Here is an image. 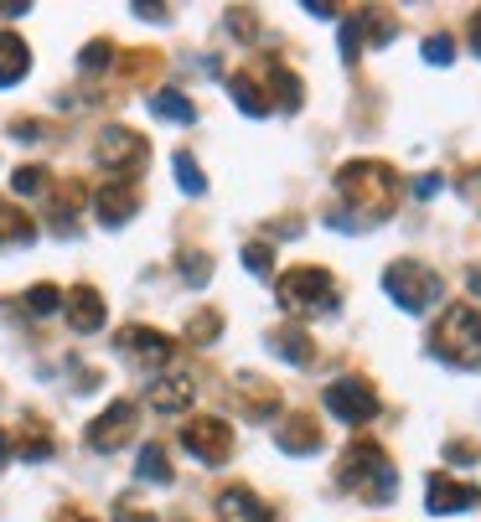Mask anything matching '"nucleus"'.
Returning a JSON list of instances; mask_svg holds the SVG:
<instances>
[{
  "label": "nucleus",
  "mask_w": 481,
  "mask_h": 522,
  "mask_svg": "<svg viewBox=\"0 0 481 522\" xmlns=\"http://www.w3.org/2000/svg\"><path fill=\"white\" fill-rule=\"evenodd\" d=\"M337 192L347 207H357V223H383L399 207V176L383 161H347L337 171Z\"/></svg>",
  "instance_id": "obj_1"
},
{
  "label": "nucleus",
  "mask_w": 481,
  "mask_h": 522,
  "mask_svg": "<svg viewBox=\"0 0 481 522\" xmlns=\"http://www.w3.org/2000/svg\"><path fill=\"white\" fill-rule=\"evenodd\" d=\"M337 481H342V491H357L363 502H394L399 497L394 460H388V450L373 445V440H352L347 445L342 466H337Z\"/></svg>",
  "instance_id": "obj_2"
},
{
  "label": "nucleus",
  "mask_w": 481,
  "mask_h": 522,
  "mask_svg": "<svg viewBox=\"0 0 481 522\" xmlns=\"http://www.w3.org/2000/svg\"><path fill=\"white\" fill-rule=\"evenodd\" d=\"M383 295L394 300L399 311L425 316V311H435V305L445 300V280H440L435 269H425V264L399 259V264H388V269H383Z\"/></svg>",
  "instance_id": "obj_3"
},
{
  "label": "nucleus",
  "mask_w": 481,
  "mask_h": 522,
  "mask_svg": "<svg viewBox=\"0 0 481 522\" xmlns=\"http://www.w3.org/2000/svg\"><path fill=\"white\" fill-rule=\"evenodd\" d=\"M275 295H280V305H285L290 316H316V311L326 316V311H337V280L326 269H316V264L285 269Z\"/></svg>",
  "instance_id": "obj_4"
},
{
  "label": "nucleus",
  "mask_w": 481,
  "mask_h": 522,
  "mask_svg": "<svg viewBox=\"0 0 481 522\" xmlns=\"http://www.w3.org/2000/svg\"><path fill=\"white\" fill-rule=\"evenodd\" d=\"M430 347L445 362H456V367H481V311H471V305H450V311L435 321Z\"/></svg>",
  "instance_id": "obj_5"
},
{
  "label": "nucleus",
  "mask_w": 481,
  "mask_h": 522,
  "mask_svg": "<svg viewBox=\"0 0 481 522\" xmlns=\"http://www.w3.org/2000/svg\"><path fill=\"white\" fill-rule=\"evenodd\" d=\"M321 404H326V414L332 419H342V424H368V419H378V388L368 383V378H357V373H347V378H337V383H326V393H321Z\"/></svg>",
  "instance_id": "obj_6"
},
{
  "label": "nucleus",
  "mask_w": 481,
  "mask_h": 522,
  "mask_svg": "<svg viewBox=\"0 0 481 522\" xmlns=\"http://www.w3.org/2000/svg\"><path fill=\"white\" fill-rule=\"evenodd\" d=\"M182 450L192 460H202V466H228V460H233V429H228V419H218V414L192 419L182 429Z\"/></svg>",
  "instance_id": "obj_7"
},
{
  "label": "nucleus",
  "mask_w": 481,
  "mask_h": 522,
  "mask_svg": "<svg viewBox=\"0 0 481 522\" xmlns=\"http://www.w3.org/2000/svg\"><path fill=\"white\" fill-rule=\"evenodd\" d=\"M135 429H140V409L130 404V398H114V404L88 424V445L94 450H119L125 440H135Z\"/></svg>",
  "instance_id": "obj_8"
},
{
  "label": "nucleus",
  "mask_w": 481,
  "mask_h": 522,
  "mask_svg": "<svg viewBox=\"0 0 481 522\" xmlns=\"http://www.w3.org/2000/svg\"><path fill=\"white\" fill-rule=\"evenodd\" d=\"M145 135H135V130H125V125H109L104 135H99V166L104 171H140L145 166Z\"/></svg>",
  "instance_id": "obj_9"
},
{
  "label": "nucleus",
  "mask_w": 481,
  "mask_h": 522,
  "mask_svg": "<svg viewBox=\"0 0 481 522\" xmlns=\"http://www.w3.org/2000/svg\"><path fill=\"white\" fill-rule=\"evenodd\" d=\"M425 507H430L435 517H450V512H471V507H481V486H471V481H456V476H430Z\"/></svg>",
  "instance_id": "obj_10"
},
{
  "label": "nucleus",
  "mask_w": 481,
  "mask_h": 522,
  "mask_svg": "<svg viewBox=\"0 0 481 522\" xmlns=\"http://www.w3.org/2000/svg\"><path fill=\"white\" fill-rule=\"evenodd\" d=\"M135 212H140V192L125 187V181H109V187L94 192V218H99L104 228H125Z\"/></svg>",
  "instance_id": "obj_11"
},
{
  "label": "nucleus",
  "mask_w": 481,
  "mask_h": 522,
  "mask_svg": "<svg viewBox=\"0 0 481 522\" xmlns=\"http://www.w3.org/2000/svg\"><path fill=\"white\" fill-rule=\"evenodd\" d=\"M63 316H68V326H73L78 336L99 331V326H104V295H99L94 285H73V290L63 295Z\"/></svg>",
  "instance_id": "obj_12"
},
{
  "label": "nucleus",
  "mask_w": 481,
  "mask_h": 522,
  "mask_svg": "<svg viewBox=\"0 0 481 522\" xmlns=\"http://www.w3.org/2000/svg\"><path fill=\"white\" fill-rule=\"evenodd\" d=\"M259 78L269 83V109H280V114H295L300 104H306V88H300V78L290 73V68H280V63H259Z\"/></svg>",
  "instance_id": "obj_13"
},
{
  "label": "nucleus",
  "mask_w": 481,
  "mask_h": 522,
  "mask_svg": "<svg viewBox=\"0 0 481 522\" xmlns=\"http://www.w3.org/2000/svg\"><path fill=\"white\" fill-rule=\"evenodd\" d=\"M321 424H316V414H290L280 429H275V445L285 450V455H316L321 450Z\"/></svg>",
  "instance_id": "obj_14"
},
{
  "label": "nucleus",
  "mask_w": 481,
  "mask_h": 522,
  "mask_svg": "<svg viewBox=\"0 0 481 522\" xmlns=\"http://www.w3.org/2000/svg\"><path fill=\"white\" fill-rule=\"evenodd\" d=\"M192 393H197V383L187 373H166V378H156L145 388V398H150V409H156V414H182L192 404Z\"/></svg>",
  "instance_id": "obj_15"
},
{
  "label": "nucleus",
  "mask_w": 481,
  "mask_h": 522,
  "mask_svg": "<svg viewBox=\"0 0 481 522\" xmlns=\"http://www.w3.org/2000/svg\"><path fill=\"white\" fill-rule=\"evenodd\" d=\"M218 517L223 522H275V512H269L249 486H223L218 491Z\"/></svg>",
  "instance_id": "obj_16"
},
{
  "label": "nucleus",
  "mask_w": 481,
  "mask_h": 522,
  "mask_svg": "<svg viewBox=\"0 0 481 522\" xmlns=\"http://www.w3.org/2000/svg\"><path fill=\"white\" fill-rule=\"evenodd\" d=\"M114 347H119V352H140L145 362H166V357L176 352L171 336H166V331H150V326H125V331L114 336Z\"/></svg>",
  "instance_id": "obj_17"
},
{
  "label": "nucleus",
  "mask_w": 481,
  "mask_h": 522,
  "mask_svg": "<svg viewBox=\"0 0 481 522\" xmlns=\"http://www.w3.org/2000/svg\"><path fill=\"white\" fill-rule=\"evenodd\" d=\"M233 388L244 393V414H249V419H275V414H280V388H275V383H264V378H254V373H238Z\"/></svg>",
  "instance_id": "obj_18"
},
{
  "label": "nucleus",
  "mask_w": 481,
  "mask_h": 522,
  "mask_svg": "<svg viewBox=\"0 0 481 522\" xmlns=\"http://www.w3.org/2000/svg\"><path fill=\"white\" fill-rule=\"evenodd\" d=\"M26 68H32V47H26V37L0 32V88L21 83V78H26Z\"/></svg>",
  "instance_id": "obj_19"
},
{
  "label": "nucleus",
  "mask_w": 481,
  "mask_h": 522,
  "mask_svg": "<svg viewBox=\"0 0 481 522\" xmlns=\"http://www.w3.org/2000/svg\"><path fill=\"white\" fill-rule=\"evenodd\" d=\"M269 347H275L285 362H295V367H306L311 357H316V342L300 326H280V331H269Z\"/></svg>",
  "instance_id": "obj_20"
},
{
  "label": "nucleus",
  "mask_w": 481,
  "mask_h": 522,
  "mask_svg": "<svg viewBox=\"0 0 481 522\" xmlns=\"http://www.w3.org/2000/svg\"><path fill=\"white\" fill-rule=\"evenodd\" d=\"M228 94H233V104L244 109L249 119H264V114H269V99H264V88H259L254 73H233V78H228Z\"/></svg>",
  "instance_id": "obj_21"
},
{
  "label": "nucleus",
  "mask_w": 481,
  "mask_h": 522,
  "mask_svg": "<svg viewBox=\"0 0 481 522\" xmlns=\"http://www.w3.org/2000/svg\"><path fill=\"white\" fill-rule=\"evenodd\" d=\"M21 311L32 316V321H52V316H63V290L57 285H32L21 295Z\"/></svg>",
  "instance_id": "obj_22"
},
{
  "label": "nucleus",
  "mask_w": 481,
  "mask_h": 522,
  "mask_svg": "<svg viewBox=\"0 0 481 522\" xmlns=\"http://www.w3.org/2000/svg\"><path fill=\"white\" fill-rule=\"evenodd\" d=\"M32 238H37V223L26 218L21 207L0 202V249H6V243H16V249H21V243H32Z\"/></svg>",
  "instance_id": "obj_23"
},
{
  "label": "nucleus",
  "mask_w": 481,
  "mask_h": 522,
  "mask_svg": "<svg viewBox=\"0 0 481 522\" xmlns=\"http://www.w3.org/2000/svg\"><path fill=\"white\" fill-rule=\"evenodd\" d=\"M150 109H156L161 119H171V125H192L197 109L187 94H176V88H161V94H150Z\"/></svg>",
  "instance_id": "obj_24"
},
{
  "label": "nucleus",
  "mask_w": 481,
  "mask_h": 522,
  "mask_svg": "<svg viewBox=\"0 0 481 522\" xmlns=\"http://www.w3.org/2000/svg\"><path fill=\"white\" fill-rule=\"evenodd\" d=\"M11 455L32 460V466H37V460H52V435H47L42 424H26V435H21V440H11Z\"/></svg>",
  "instance_id": "obj_25"
},
{
  "label": "nucleus",
  "mask_w": 481,
  "mask_h": 522,
  "mask_svg": "<svg viewBox=\"0 0 481 522\" xmlns=\"http://www.w3.org/2000/svg\"><path fill=\"white\" fill-rule=\"evenodd\" d=\"M135 476L150 481V486H166V481H171V460H166V450H161V445H145L140 460H135Z\"/></svg>",
  "instance_id": "obj_26"
},
{
  "label": "nucleus",
  "mask_w": 481,
  "mask_h": 522,
  "mask_svg": "<svg viewBox=\"0 0 481 522\" xmlns=\"http://www.w3.org/2000/svg\"><path fill=\"white\" fill-rule=\"evenodd\" d=\"M171 171H176V181H182L187 197H207V176H202V166L187 156V150H176V156H171Z\"/></svg>",
  "instance_id": "obj_27"
},
{
  "label": "nucleus",
  "mask_w": 481,
  "mask_h": 522,
  "mask_svg": "<svg viewBox=\"0 0 481 522\" xmlns=\"http://www.w3.org/2000/svg\"><path fill=\"white\" fill-rule=\"evenodd\" d=\"M176 269H182L187 285H207V280H213V259H207L202 249H182V254H176Z\"/></svg>",
  "instance_id": "obj_28"
},
{
  "label": "nucleus",
  "mask_w": 481,
  "mask_h": 522,
  "mask_svg": "<svg viewBox=\"0 0 481 522\" xmlns=\"http://www.w3.org/2000/svg\"><path fill=\"white\" fill-rule=\"evenodd\" d=\"M357 26H368V32H363V47H368V42L383 47V42H394V32H399V26L388 21L383 11H357Z\"/></svg>",
  "instance_id": "obj_29"
},
{
  "label": "nucleus",
  "mask_w": 481,
  "mask_h": 522,
  "mask_svg": "<svg viewBox=\"0 0 481 522\" xmlns=\"http://www.w3.org/2000/svg\"><path fill=\"white\" fill-rule=\"evenodd\" d=\"M337 47H342V63L352 68L357 52H363V26H357V16H337Z\"/></svg>",
  "instance_id": "obj_30"
},
{
  "label": "nucleus",
  "mask_w": 481,
  "mask_h": 522,
  "mask_svg": "<svg viewBox=\"0 0 481 522\" xmlns=\"http://www.w3.org/2000/svg\"><path fill=\"white\" fill-rule=\"evenodd\" d=\"M218 331H223V316H218V311H197V316L187 321V342L207 347V342H218Z\"/></svg>",
  "instance_id": "obj_31"
},
{
  "label": "nucleus",
  "mask_w": 481,
  "mask_h": 522,
  "mask_svg": "<svg viewBox=\"0 0 481 522\" xmlns=\"http://www.w3.org/2000/svg\"><path fill=\"white\" fill-rule=\"evenodd\" d=\"M419 57H425L430 68H450V63H456V42H450L445 32L440 37H425V42H419Z\"/></svg>",
  "instance_id": "obj_32"
},
{
  "label": "nucleus",
  "mask_w": 481,
  "mask_h": 522,
  "mask_svg": "<svg viewBox=\"0 0 481 522\" xmlns=\"http://www.w3.org/2000/svg\"><path fill=\"white\" fill-rule=\"evenodd\" d=\"M109 63H114V42H104V37L88 42V47L78 52V68H83V73H109Z\"/></svg>",
  "instance_id": "obj_33"
},
{
  "label": "nucleus",
  "mask_w": 481,
  "mask_h": 522,
  "mask_svg": "<svg viewBox=\"0 0 481 522\" xmlns=\"http://www.w3.org/2000/svg\"><path fill=\"white\" fill-rule=\"evenodd\" d=\"M42 187H47V171H42V166H21V171L11 176V192H16V197H37Z\"/></svg>",
  "instance_id": "obj_34"
},
{
  "label": "nucleus",
  "mask_w": 481,
  "mask_h": 522,
  "mask_svg": "<svg viewBox=\"0 0 481 522\" xmlns=\"http://www.w3.org/2000/svg\"><path fill=\"white\" fill-rule=\"evenodd\" d=\"M244 269H249V274H269V269H275L269 243H244Z\"/></svg>",
  "instance_id": "obj_35"
},
{
  "label": "nucleus",
  "mask_w": 481,
  "mask_h": 522,
  "mask_svg": "<svg viewBox=\"0 0 481 522\" xmlns=\"http://www.w3.org/2000/svg\"><path fill=\"white\" fill-rule=\"evenodd\" d=\"M440 455L450 460V466H476V460H481V445H466V440H450V445H445Z\"/></svg>",
  "instance_id": "obj_36"
},
{
  "label": "nucleus",
  "mask_w": 481,
  "mask_h": 522,
  "mask_svg": "<svg viewBox=\"0 0 481 522\" xmlns=\"http://www.w3.org/2000/svg\"><path fill=\"white\" fill-rule=\"evenodd\" d=\"M228 26H233V32H238V37H244V42H259V26H254V11H244V6H238V11H228Z\"/></svg>",
  "instance_id": "obj_37"
},
{
  "label": "nucleus",
  "mask_w": 481,
  "mask_h": 522,
  "mask_svg": "<svg viewBox=\"0 0 481 522\" xmlns=\"http://www.w3.org/2000/svg\"><path fill=\"white\" fill-rule=\"evenodd\" d=\"M114 517H119V522H156V512H145V507H135L130 497H119V502H114Z\"/></svg>",
  "instance_id": "obj_38"
},
{
  "label": "nucleus",
  "mask_w": 481,
  "mask_h": 522,
  "mask_svg": "<svg viewBox=\"0 0 481 522\" xmlns=\"http://www.w3.org/2000/svg\"><path fill=\"white\" fill-rule=\"evenodd\" d=\"M440 192H445V181H440L435 171H430V176H419V181H414V197H419V202H430V197H440Z\"/></svg>",
  "instance_id": "obj_39"
},
{
  "label": "nucleus",
  "mask_w": 481,
  "mask_h": 522,
  "mask_svg": "<svg viewBox=\"0 0 481 522\" xmlns=\"http://www.w3.org/2000/svg\"><path fill=\"white\" fill-rule=\"evenodd\" d=\"M11 140H42V125H32V119H16V125H11Z\"/></svg>",
  "instance_id": "obj_40"
},
{
  "label": "nucleus",
  "mask_w": 481,
  "mask_h": 522,
  "mask_svg": "<svg viewBox=\"0 0 481 522\" xmlns=\"http://www.w3.org/2000/svg\"><path fill=\"white\" fill-rule=\"evenodd\" d=\"M306 16H316V21H337V6H326V0H306Z\"/></svg>",
  "instance_id": "obj_41"
},
{
  "label": "nucleus",
  "mask_w": 481,
  "mask_h": 522,
  "mask_svg": "<svg viewBox=\"0 0 481 522\" xmlns=\"http://www.w3.org/2000/svg\"><path fill=\"white\" fill-rule=\"evenodd\" d=\"M135 16H145V21H166V6H150V0H135Z\"/></svg>",
  "instance_id": "obj_42"
},
{
  "label": "nucleus",
  "mask_w": 481,
  "mask_h": 522,
  "mask_svg": "<svg viewBox=\"0 0 481 522\" xmlns=\"http://www.w3.org/2000/svg\"><path fill=\"white\" fill-rule=\"evenodd\" d=\"M52 522H94V517H88V512H83V507H63V512H57V517H52Z\"/></svg>",
  "instance_id": "obj_43"
},
{
  "label": "nucleus",
  "mask_w": 481,
  "mask_h": 522,
  "mask_svg": "<svg viewBox=\"0 0 481 522\" xmlns=\"http://www.w3.org/2000/svg\"><path fill=\"white\" fill-rule=\"evenodd\" d=\"M471 52L481 57V11H476V21H471Z\"/></svg>",
  "instance_id": "obj_44"
},
{
  "label": "nucleus",
  "mask_w": 481,
  "mask_h": 522,
  "mask_svg": "<svg viewBox=\"0 0 481 522\" xmlns=\"http://www.w3.org/2000/svg\"><path fill=\"white\" fill-rule=\"evenodd\" d=\"M6 460H11V435L0 429V471H6Z\"/></svg>",
  "instance_id": "obj_45"
},
{
  "label": "nucleus",
  "mask_w": 481,
  "mask_h": 522,
  "mask_svg": "<svg viewBox=\"0 0 481 522\" xmlns=\"http://www.w3.org/2000/svg\"><path fill=\"white\" fill-rule=\"evenodd\" d=\"M466 192H471V197H481V171H471V176H466Z\"/></svg>",
  "instance_id": "obj_46"
},
{
  "label": "nucleus",
  "mask_w": 481,
  "mask_h": 522,
  "mask_svg": "<svg viewBox=\"0 0 481 522\" xmlns=\"http://www.w3.org/2000/svg\"><path fill=\"white\" fill-rule=\"evenodd\" d=\"M466 285H471V295H476V300H481V264H476V269H471V280H466Z\"/></svg>",
  "instance_id": "obj_47"
}]
</instances>
